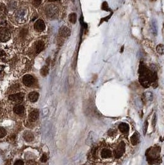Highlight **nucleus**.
Returning a JSON list of instances; mask_svg holds the SVG:
<instances>
[{"label":"nucleus","instance_id":"1","mask_svg":"<svg viewBox=\"0 0 164 165\" xmlns=\"http://www.w3.org/2000/svg\"><path fill=\"white\" fill-rule=\"evenodd\" d=\"M139 74V80L144 87H150L151 84L157 81V74L144 65L140 66Z\"/></svg>","mask_w":164,"mask_h":165},{"label":"nucleus","instance_id":"2","mask_svg":"<svg viewBox=\"0 0 164 165\" xmlns=\"http://www.w3.org/2000/svg\"><path fill=\"white\" fill-rule=\"evenodd\" d=\"M147 161L149 164H159L162 160L161 157V147L159 146L151 147L146 152Z\"/></svg>","mask_w":164,"mask_h":165},{"label":"nucleus","instance_id":"3","mask_svg":"<svg viewBox=\"0 0 164 165\" xmlns=\"http://www.w3.org/2000/svg\"><path fill=\"white\" fill-rule=\"evenodd\" d=\"M125 144L123 141H121L115 147L113 151V155L116 159L120 158L122 156L125 152Z\"/></svg>","mask_w":164,"mask_h":165},{"label":"nucleus","instance_id":"4","mask_svg":"<svg viewBox=\"0 0 164 165\" xmlns=\"http://www.w3.org/2000/svg\"><path fill=\"white\" fill-rule=\"evenodd\" d=\"M113 155V152L108 146L104 145L101 149L100 156L103 160H108L111 158Z\"/></svg>","mask_w":164,"mask_h":165},{"label":"nucleus","instance_id":"5","mask_svg":"<svg viewBox=\"0 0 164 165\" xmlns=\"http://www.w3.org/2000/svg\"><path fill=\"white\" fill-rule=\"evenodd\" d=\"M10 32L5 27H0V41L5 42L9 40Z\"/></svg>","mask_w":164,"mask_h":165},{"label":"nucleus","instance_id":"6","mask_svg":"<svg viewBox=\"0 0 164 165\" xmlns=\"http://www.w3.org/2000/svg\"><path fill=\"white\" fill-rule=\"evenodd\" d=\"M24 94L23 93H17L13 95H11L9 97V100L11 102L14 103H21L24 100Z\"/></svg>","mask_w":164,"mask_h":165},{"label":"nucleus","instance_id":"7","mask_svg":"<svg viewBox=\"0 0 164 165\" xmlns=\"http://www.w3.org/2000/svg\"><path fill=\"white\" fill-rule=\"evenodd\" d=\"M23 83L27 87H32L35 84V79L31 75H25L22 79Z\"/></svg>","mask_w":164,"mask_h":165},{"label":"nucleus","instance_id":"8","mask_svg":"<svg viewBox=\"0 0 164 165\" xmlns=\"http://www.w3.org/2000/svg\"><path fill=\"white\" fill-rule=\"evenodd\" d=\"M46 25L42 19H39L34 24V29L37 32H43L45 29Z\"/></svg>","mask_w":164,"mask_h":165},{"label":"nucleus","instance_id":"9","mask_svg":"<svg viewBox=\"0 0 164 165\" xmlns=\"http://www.w3.org/2000/svg\"><path fill=\"white\" fill-rule=\"evenodd\" d=\"M70 30L66 26H62L59 30V35L62 37L66 38L70 35Z\"/></svg>","mask_w":164,"mask_h":165},{"label":"nucleus","instance_id":"10","mask_svg":"<svg viewBox=\"0 0 164 165\" xmlns=\"http://www.w3.org/2000/svg\"><path fill=\"white\" fill-rule=\"evenodd\" d=\"M119 129L122 133L127 134L129 132V126L128 124L125 123V122H122L119 126Z\"/></svg>","mask_w":164,"mask_h":165},{"label":"nucleus","instance_id":"11","mask_svg":"<svg viewBox=\"0 0 164 165\" xmlns=\"http://www.w3.org/2000/svg\"><path fill=\"white\" fill-rule=\"evenodd\" d=\"M39 117V111L37 110H35L32 111V112L30 113L29 116V121L30 122H35L38 120Z\"/></svg>","mask_w":164,"mask_h":165},{"label":"nucleus","instance_id":"12","mask_svg":"<svg viewBox=\"0 0 164 165\" xmlns=\"http://www.w3.org/2000/svg\"><path fill=\"white\" fill-rule=\"evenodd\" d=\"M28 97L31 102H36L39 98V94L36 92H32L29 94Z\"/></svg>","mask_w":164,"mask_h":165},{"label":"nucleus","instance_id":"13","mask_svg":"<svg viewBox=\"0 0 164 165\" xmlns=\"http://www.w3.org/2000/svg\"><path fill=\"white\" fill-rule=\"evenodd\" d=\"M44 48V43L43 41H39L37 43L36 45H35V51L37 53V54H39L40 52H41L43 50V49Z\"/></svg>","mask_w":164,"mask_h":165},{"label":"nucleus","instance_id":"14","mask_svg":"<svg viewBox=\"0 0 164 165\" xmlns=\"http://www.w3.org/2000/svg\"><path fill=\"white\" fill-rule=\"evenodd\" d=\"M13 110H14V112L16 114L18 115H21L24 113L25 108H24V106L23 105H17L14 106Z\"/></svg>","mask_w":164,"mask_h":165},{"label":"nucleus","instance_id":"15","mask_svg":"<svg viewBox=\"0 0 164 165\" xmlns=\"http://www.w3.org/2000/svg\"><path fill=\"white\" fill-rule=\"evenodd\" d=\"M7 14V9L3 3H0V19L5 18Z\"/></svg>","mask_w":164,"mask_h":165},{"label":"nucleus","instance_id":"16","mask_svg":"<svg viewBox=\"0 0 164 165\" xmlns=\"http://www.w3.org/2000/svg\"><path fill=\"white\" fill-rule=\"evenodd\" d=\"M130 142L133 145H136L139 142V137L137 133H135L130 138Z\"/></svg>","mask_w":164,"mask_h":165},{"label":"nucleus","instance_id":"17","mask_svg":"<svg viewBox=\"0 0 164 165\" xmlns=\"http://www.w3.org/2000/svg\"><path fill=\"white\" fill-rule=\"evenodd\" d=\"M46 14L49 17H54L58 12V9L55 7H49L46 9Z\"/></svg>","mask_w":164,"mask_h":165},{"label":"nucleus","instance_id":"18","mask_svg":"<svg viewBox=\"0 0 164 165\" xmlns=\"http://www.w3.org/2000/svg\"><path fill=\"white\" fill-rule=\"evenodd\" d=\"M24 138L27 142H32L34 139V136L32 133L27 132L24 134Z\"/></svg>","mask_w":164,"mask_h":165},{"label":"nucleus","instance_id":"19","mask_svg":"<svg viewBox=\"0 0 164 165\" xmlns=\"http://www.w3.org/2000/svg\"><path fill=\"white\" fill-rule=\"evenodd\" d=\"M48 72H49V68H48V66H43V67L41 68V69L40 71L41 75L43 77L47 75L48 74Z\"/></svg>","mask_w":164,"mask_h":165},{"label":"nucleus","instance_id":"20","mask_svg":"<svg viewBox=\"0 0 164 165\" xmlns=\"http://www.w3.org/2000/svg\"><path fill=\"white\" fill-rule=\"evenodd\" d=\"M68 19H69V21L72 23V24H75L77 21V15L75 13H72L69 15V17H68Z\"/></svg>","mask_w":164,"mask_h":165},{"label":"nucleus","instance_id":"21","mask_svg":"<svg viewBox=\"0 0 164 165\" xmlns=\"http://www.w3.org/2000/svg\"><path fill=\"white\" fill-rule=\"evenodd\" d=\"M157 51L160 55H163L164 54V46L162 44L157 45Z\"/></svg>","mask_w":164,"mask_h":165},{"label":"nucleus","instance_id":"22","mask_svg":"<svg viewBox=\"0 0 164 165\" xmlns=\"http://www.w3.org/2000/svg\"><path fill=\"white\" fill-rule=\"evenodd\" d=\"M6 130L5 129L0 127V138L5 137L6 135Z\"/></svg>","mask_w":164,"mask_h":165},{"label":"nucleus","instance_id":"23","mask_svg":"<svg viewBox=\"0 0 164 165\" xmlns=\"http://www.w3.org/2000/svg\"><path fill=\"white\" fill-rule=\"evenodd\" d=\"M41 3V0H32V5L35 7H38L39 6H40Z\"/></svg>","mask_w":164,"mask_h":165},{"label":"nucleus","instance_id":"24","mask_svg":"<svg viewBox=\"0 0 164 165\" xmlns=\"http://www.w3.org/2000/svg\"><path fill=\"white\" fill-rule=\"evenodd\" d=\"M108 134L109 136L110 137H112V136H115L117 134V130H114V129H110L108 132Z\"/></svg>","mask_w":164,"mask_h":165},{"label":"nucleus","instance_id":"25","mask_svg":"<svg viewBox=\"0 0 164 165\" xmlns=\"http://www.w3.org/2000/svg\"><path fill=\"white\" fill-rule=\"evenodd\" d=\"M48 160V157L46 156V154H43V156H41V158L40 159V161L41 162H43V163H45Z\"/></svg>","mask_w":164,"mask_h":165},{"label":"nucleus","instance_id":"26","mask_svg":"<svg viewBox=\"0 0 164 165\" xmlns=\"http://www.w3.org/2000/svg\"><path fill=\"white\" fill-rule=\"evenodd\" d=\"M147 128H148V121L147 120H146V122L144 123V134H145L146 133V131L147 130Z\"/></svg>","mask_w":164,"mask_h":165},{"label":"nucleus","instance_id":"27","mask_svg":"<svg viewBox=\"0 0 164 165\" xmlns=\"http://www.w3.org/2000/svg\"><path fill=\"white\" fill-rule=\"evenodd\" d=\"M24 163L22 162V160H17V162L15 163V164H24Z\"/></svg>","mask_w":164,"mask_h":165},{"label":"nucleus","instance_id":"28","mask_svg":"<svg viewBox=\"0 0 164 165\" xmlns=\"http://www.w3.org/2000/svg\"><path fill=\"white\" fill-rule=\"evenodd\" d=\"M58 1H59V0H48L49 2H55Z\"/></svg>","mask_w":164,"mask_h":165}]
</instances>
